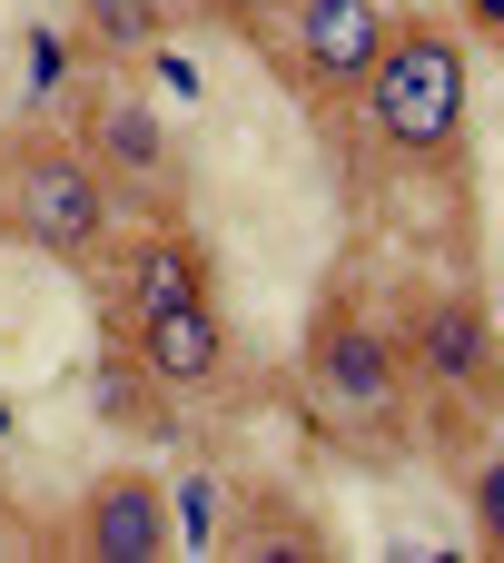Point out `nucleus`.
<instances>
[{"mask_svg": "<svg viewBox=\"0 0 504 563\" xmlns=\"http://www.w3.org/2000/svg\"><path fill=\"white\" fill-rule=\"evenodd\" d=\"M10 228L59 267H109L119 198H109V178L89 168L79 139H20L10 148Z\"/></svg>", "mask_w": 504, "mask_h": 563, "instance_id": "20e7f679", "label": "nucleus"}, {"mask_svg": "<svg viewBox=\"0 0 504 563\" xmlns=\"http://www.w3.org/2000/svg\"><path fill=\"white\" fill-rule=\"evenodd\" d=\"M297 386H307L317 426H327L337 445H357V455H396V445L426 426V406H416V366H406L396 317H376L347 277H337V287L317 297V317H307Z\"/></svg>", "mask_w": 504, "mask_h": 563, "instance_id": "f257e3e1", "label": "nucleus"}, {"mask_svg": "<svg viewBox=\"0 0 504 563\" xmlns=\"http://www.w3.org/2000/svg\"><path fill=\"white\" fill-rule=\"evenodd\" d=\"M465 109H475V59L465 30H446L436 10L386 20L376 69L357 79V119L386 158H456L465 148Z\"/></svg>", "mask_w": 504, "mask_h": 563, "instance_id": "f03ea898", "label": "nucleus"}, {"mask_svg": "<svg viewBox=\"0 0 504 563\" xmlns=\"http://www.w3.org/2000/svg\"><path fill=\"white\" fill-rule=\"evenodd\" d=\"M69 139L89 148V168L109 178V198H119V208L178 218V198H188V158H178L168 119H158L129 79H89V89H79V109H69Z\"/></svg>", "mask_w": 504, "mask_h": 563, "instance_id": "39448f33", "label": "nucleus"}, {"mask_svg": "<svg viewBox=\"0 0 504 563\" xmlns=\"http://www.w3.org/2000/svg\"><path fill=\"white\" fill-rule=\"evenodd\" d=\"M456 10H465V30H475L485 49H504V0H456Z\"/></svg>", "mask_w": 504, "mask_h": 563, "instance_id": "ddd939ff", "label": "nucleus"}, {"mask_svg": "<svg viewBox=\"0 0 504 563\" xmlns=\"http://www.w3.org/2000/svg\"><path fill=\"white\" fill-rule=\"evenodd\" d=\"M168 10L178 0H69V30L89 59H149L168 40Z\"/></svg>", "mask_w": 504, "mask_h": 563, "instance_id": "1a4fd4ad", "label": "nucleus"}, {"mask_svg": "<svg viewBox=\"0 0 504 563\" xmlns=\"http://www.w3.org/2000/svg\"><path fill=\"white\" fill-rule=\"evenodd\" d=\"M396 336H406L416 406H426L436 435H465V426L504 416V336H495V307L475 287H416Z\"/></svg>", "mask_w": 504, "mask_h": 563, "instance_id": "7ed1b4c3", "label": "nucleus"}, {"mask_svg": "<svg viewBox=\"0 0 504 563\" xmlns=\"http://www.w3.org/2000/svg\"><path fill=\"white\" fill-rule=\"evenodd\" d=\"M69 544L99 554V563H158L168 554V485L139 475V465L99 475V485L79 495V515H69Z\"/></svg>", "mask_w": 504, "mask_h": 563, "instance_id": "0eeeda50", "label": "nucleus"}, {"mask_svg": "<svg viewBox=\"0 0 504 563\" xmlns=\"http://www.w3.org/2000/svg\"><path fill=\"white\" fill-rule=\"evenodd\" d=\"M238 544H248V554H327V534H317L307 515H287V505H248V515H238Z\"/></svg>", "mask_w": 504, "mask_h": 563, "instance_id": "9d476101", "label": "nucleus"}, {"mask_svg": "<svg viewBox=\"0 0 504 563\" xmlns=\"http://www.w3.org/2000/svg\"><path fill=\"white\" fill-rule=\"evenodd\" d=\"M386 0H287V20H277V49H287V69H297V89H317V99H357V79L376 69V49H386Z\"/></svg>", "mask_w": 504, "mask_h": 563, "instance_id": "423d86ee", "label": "nucleus"}, {"mask_svg": "<svg viewBox=\"0 0 504 563\" xmlns=\"http://www.w3.org/2000/svg\"><path fill=\"white\" fill-rule=\"evenodd\" d=\"M129 336V366L149 386H208L228 366V317L218 297H178V307H149V317H119Z\"/></svg>", "mask_w": 504, "mask_h": 563, "instance_id": "6e6552de", "label": "nucleus"}, {"mask_svg": "<svg viewBox=\"0 0 504 563\" xmlns=\"http://www.w3.org/2000/svg\"><path fill=\"white\" fill-rule=\"evenodd\" d=\"M465 515H475L485 554H504V445H475L465 455Z\"/></svg>", "mask_w": 504, "mask_h": 563, "instance_id": "9b49d317", "label": "nucleus"}, {"mask_svg": "<svg viewBox=\"0 0 504 563\" xmlns=\"http://www.w3.org/2000/svg\"><path fill=\"white\" fill-rule=\"evenodd\" d=\"M208 10H218L228 30H277V20H287V0H208Z\"/></svg>", "mask_w": 504, "mask_h": 563, "instance_id": "f8f14e48", "label": "nucleus"}]
</instances>
